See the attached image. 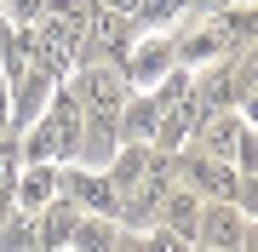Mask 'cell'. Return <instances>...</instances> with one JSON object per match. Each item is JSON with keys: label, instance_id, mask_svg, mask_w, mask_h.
<instances>
[{"label": "cell", "instance_id": "cell-12", "mask_svg": "<svg viewBox=\"0 0 258 252\" xmlns=\"http://www.w3.org/2000/svg\"><path fill=\"white\" fill-rule=\"evenodd\" d=\"M189 132H195V115L184 109V103H161V121H155V138H149V149L178 155V149L189 143Z\"/></svg>", "mask_w": 258, "mask_h": 252}, {"label": "cell", "instance_id": "cell-20", "mask_svg": "<svg viewBox=\"0 0 258 252\" xmlns=\"http://www.w3.org/2000/svg\"><path fill=\"white\" fill-rule=\"evenodd\" d=\"M235 115H241L247 126H258V92H247V98H241V109H235Z\"/></svg>", "mask_w": 258, "mask_h": 252}, {"label": "cell", "instance_id": "cell-1", "mask_svg": "<svg viewBox=\"0 0 258 252\" xmlns=\"http://www.w3.org/2000/svg\"><path fill=\"white\" fill-rule=\"evenodd\" d=\"M18 143H23V160H46V166L75 160V149H81V103H75L69 86L52 92V103L18 132Z\"/></svg>", "mask_w": 258, "mask_h": 252}, {"label": "cell", "instance_id": "cell-5", "mask_svg": "<svg viewBox=\"0 0 258 252\" xmlns=\"http://www.w3.org/2000/svg\"><path fill=\"white\" fill-rule=\"evenodd\" d=\"M241 241H247V212L235 201H201L195 252H241Z\"/></svg>", "mask_w": 258, "mask_h": 252}, {"label": "cell", "instance_id": "cell-13", "mask_svg": "<svg viewBox=\"0 0 258 252\" xmlns=\"http://www.w3.org/2000/svg\"><path fill=\"white\" fill-rule=\"evenodd\" d=\"M155 121H161V103L155 98H126L120 103V143H149L155 138Z\"/></svg>", "mask_w": 258, "mask_h": 252}, {"label": "cell", "instance_id": "cell-17", "mask_svg": "<svg viewBox=\"0 0 258 252\" xmlns=\"http://www.w3.org/2000/svg\"><path fill=\"white\" fill-rule=\"evenodd\" d=\"M0 6H6V23L12 29H35L40 12H46V0H0Z\"/></svg>", "mask_w": 258, "mask_h": 252}, {"label": "cell", "instance_id": "cell-11", "mask_svg": "<svg viewBox=\"0 0 258 252\" xmlns=\"http://www.w3.org/2000/svg\"><path fill=\"white\" fill-rule=\"evenodd\" d=\"M195 218H201V195L184 189V184H172V189L161 195L155 224H166V229H178V235H189V241H195Z\"/></svg>", "mask_w": 258, "mask_h": 252}, {"label": "cell", "instance_id": "cell-8", "mask_svg": "<svg viewBox=\"0 0 258 252\" xmlns=\"http://www.w3.org/2000/svg\"><path fill=\"white\" fill-rule=\"evenodd\" d=\"M75 224H81V206H75L69 195H52L46 206L35 212V252H63Z\"/></svg>", "mask_w": 258, "mask_h": 252}, {"label": "cell", "instance_id": "cell-9", "mask_svg": "<svg viewBox=\"0 0 258 252\" xmlns=\"http://www.w3.org/2000/svg\"><path fill=\"white\" fill-rule=\"evenodd\" d=\"M52 195H57V166H46V160H23L18 189H12V206L35 218V212H40V206H46Z\"/></svg>", "mask_w": 258, "mask_h": 252}, {"label": "cell", "instance_id": "cell-15", "mask_svg": "<svg viewBox=\"0 0 258 252\" xmlns=\"http://www.w3.org/2000/svg\"><path fill=\"white\" fill-rule=\"evenodd\" d=\"M0 252H35V218L18 212V206L0 218Z\"/></svg>", "mask_w": 258, "mask_h": 252}, {"label": "cell", "instance_id": "cell-21", "mask_svg": "<svg viewBox=\"0 0 258 252\" xmlns=\"http://www.w3.org/2000/svg\"><path fill=\"white\" fill-rule=\"evenodd\" d=\"M235 6H258V0H235Z\"/></svg>", "mask_w": 258, "mask_h": 252}, {"label": "cell", "instance_id": "cell-22", "mask_svg": "<svg viewBox=\"0 0 258 252\" xmlns=\"http://www.w3.org/2000/svg\"><path fill=\"white\" fill-rule=\"evenodd\" d=\"M63 252H69V246H63Z\"/></svg>", "mask_w": 258, "mask_h": 252}, {"label": "cell", "instance_id": "cell-7", "mask_svg": "<svg viewBox=\"0 0 258 252\" xmlns=\"http://www.w3.org/2000/svg\"><path fill=\"white\" fill-rule=\"evenodd\" d=\"M57 86H63V80H52L46 69H35V63H29L23 75L6 86V92H12V103H6V126H12V132H23V126L35 121L46 103H52V92H57Z\"/></svg>", "mask_w": 258, "mask_h": 252}, {"label": "cell", "instance_id": "cell-16", "mask_svg": "<svg viewBox=\"0 0 258 252\" xmlns=\"http://www.w3.org/2000/svg\"><path fill=\"white\" fill-rule=\"evenodd\" d=\"M144 252H195V241L178 235V229H166V224H149L144 229Z\"/></svg>", "mask_w": 258, "mask_h": 252}, {"label": "cell", "instance_id": "cell-19", "mask_svg": "<svg viewBox=\"0 0 258 252\" xmlns=\"http://www.w3.org/2000/svg\"><path fill=\"white\" fill-rule=\"evenodd\" d=\"M184 12V0H138V23H166Z\"/></svg>", "mask_w": 258, "mask_h": 252}, {"label": "cell", "instance_id": "cell-3", "mask_svg": "<svg viewBox=\"0 0 258 252\" xmlns=\"http://www.w3.org/2000/svg\"><path fill=\"white\" fill-rule=\"evenodd\" d=\"M172 178L184 189H195L201 201H235V184H241V172L230 166V160H212L201 149H189V143L172 155Z\"/></svg>", "mask_w": 258, "mask_h": 252}, {"label": "cell", "instance_id": "cell-2", "mask_svg": "<svg viewBox=\"0 0 258 252\" xmlns=\"http://www.w3.org/2000/svg\"><path fill=\"white\" fill-rule=\"evenodd\" d=\"M189 149H201L212 160H230L235 172H258V132L241 121L235 109H218V115H207V121H195Z\"/></svg>", "mask_w": 258, "mask_h": 252}, {"label": "cell", "instance_id": "cell-14", "mask_svg": "<svg viewBox=\"0 0 258 252\" xmlns=\"http://www.w3.org/2000/svg\"><path fill=\"white\" fill-rule=\"evenodd\" d=\"M120 241V224L115 218H98V212H81V224L69 235V252H115Z\"/></svg>", "mask_w": 258, "mask_h": 252}, {"label": "cell", "instance_id": "cell-10", "mask_svg": "<svg viewBox=\"0 0 258 252\" xmlns=\"http://www.w3.org/2000/svg\"><path fill=\"white\" fill-rule=\"evenodd\" d=\"M166 69H172V40H144L138 52L120 57V75H126V86H149V80H161Z\"/></svg>", "mask_w": 258, "mask_h": 252}, {"label": "cell", "instance_id": "cell-18", "mask_svg": "<svg viewBox=\"0 0 258 252\" xmlns=\"http://www.w3.org/2000/svg\"><path fill=\"white\" fill-rule=\"evenodd\" d=\"M235 206L247 212V224H258V172H241V184H235Z\"/></svg>", "mask_w": 258, "mask_h": 252}, {"label": "cell", "instance_id": "cell-4", "mask_svg": "<svg viewBox=\"0 0 258 252\" xmlns=\"http://www.w3.org/2000/svg\"><path fill=\"white\" fill-rule=\"evenodd\" d=\"M63 86L75 92L81 115H120V103H126V75L115 63H75Z\"/></svg>", "mask_w": 258, "mask_h": 252}, {"label": "cell", "instance_id": "cell-6", "mask_svg": "<svg viewBox=\"0 0 258 252\" xmlns=\"http://www.w3.org/2000/svg\"><path fill=\"white\" fill-rule=\"evenodd\" d=\"M57 195H69L81 212H98V218L120 212V195H115L109 172H98V166H57Z\"/></svg>", "mask_w": 258, "mask_h": 252}]
</instances>
